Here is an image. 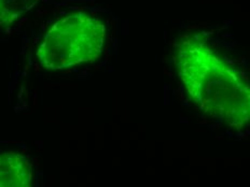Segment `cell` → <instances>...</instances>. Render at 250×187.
Segmentation results:
<instances>
[{
	"instance_id": "cell-3",
	"label": "cell",
	"mask_w": 250,
	"mask_h": 187,
	"mask_svg": "<svg viewBox=\"0 0 250 187\" xmlns=\"http://www.w3.org/2000/svg\"><path fill=\"white\" fill-rule=\"evenodd\" d=\"M0 187H31L30 170L23 156L0 155Z\"/></svg>"
},
{
	"instance_id": "cell-1",
	"label": "cell",
	"mask_w": 250,
	"mask_h": 187,
	"mask_svg": "<svg viewBox=\"0 0 250 187\" xmlns=\"http://www.w3.org/2000/svg\"><path fill=\"white\" fill-rule=\"evenodd\" d=\"M171 56L182 90L199 110L232 128L250 123V75L215 31L186 30L174 41Z\"/></svg>"
},
{
	"instance_id": "cell-4",
	"label": "cell",
	"mask_w": 250,
	"mask_h": 187,
	"mask_svg": "<svg viewBox=\"0 0 250 187\" xmlns=\"http://www.w3.org/2000/svg\"><path fill=\"white\" fill-rule=\"evenodd\" d=\"M39 0H0V26L9 27L29 12Z\"/></svg>"
},
{
	"instance_id": "cell-2",
	"label": "cell",
	"mask_w": 250,
	"mask_h": 187,
	"mask_svg": "<svg viewBox=\"0 0 250 187\" xmlns=\"http://www.w3.org/2000/svg\"><path fill=\"white\" fill-rule=\"evenodd\" d=\"M108 26L90 12L67 14L51 26L38 46L37 58L46 70H62L97 60L106 49Z\"/></svg>"
}]
</instances>
